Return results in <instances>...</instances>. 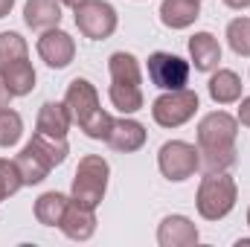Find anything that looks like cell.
<instances>
[{
	"label": "cell",
	"instance_id": "14",
	"mask_svg": "<svg viewBox=\"0 0 250 247\" xmlns=\"http://www.w3.org/2000/svg\"><path fill=\"white\" fill-rule=\"evenodd\" d=\"M189 59L198 73H212L221 62V44L212 32H195L189 38Z\"/></svg>",
	"mask_w": 250,
	"mask_h": 247
},
{
	"label": "cell",
	"instance_id": "16",
	"mask_svg": "<svg viewBox=\"0 0 250 247\" xmlns=\"http://www.w3.org/2000/svg\"><path fill=\"white\" fill-rule=\"evenodd\" d=\"M242 87H245L242 84V76L236 70H227V67H218L209 76V84H207L209 99L215 105H233V102H239L242 99Z\"/></svg>",
	"mask_w": 250,
	"mask_h": 247
},
{
	"label": "cell",
	"instance_id": "7",
	"mask_svg": "<svg viewBox=\"0 0 250 247\" xmlns=\"http://www.w3.org/2000/svg\"><path fill=\"white\" fill-rule=\"evenodd\" d=\"M146 70H148V82L160 90H181L189 84V62L175 53H163V50L151 53Z\"/></svg>",
	"mask_w": 250,
	"mask_h": 247
},
{
	"label": "cell",
	"instance_id": "26",
	"mask_svg": "<svg viewBox=\"0 0 250 247\" xmlns=\"http://www.w3.org/2000/svg\"><path fill=\"white\" fill-rule=\"evenodd\" d=\"M23 137V120L18 111L12 108H3L0 111V148H12L18 145Z\"/></svg>",
	"mask_w": 250,
	"mask_h": 247
},
{
	"label": "cell",
	"instance_id": "33",
	"mask_svg": "<svg viewBox=\"0 0 250 247\" xmlns=\"http://www.w3.org/2000/svg\"><path fill=\"white\" fill-rule=\"evenodd\" d=\"M248 227H250V209H248Z\"/></svg>",
	"mask_w": 250,
	"mask_h": 247
},
{
	"label": "cell",
	"instance_id": "15",
	"mask_svg": "<svg viewBox=\"0 0 250 247\" xmlns=\"http://www.w3.org/2000/svg\"><path fill=\"white\" fill-rule=\"evenodd\" d=\"M23 23L35 32L56 29L62 23V3L59 0H26L23 3Z\"/></svg>",
	"mask_w": 250,
	"mask_h": 247
},
{
	"label": "cell",
	"instance_id": "2",
	"mask_svg": "<svg viewBox=\"0 0 250 247\" xmlns=\"http://www.w3.org/2000/svg\"><path fill=\"white\" fill-rule=\"evenodd\" d=\"M236 201H239V186L227 172L204 175V181L198 186V195H195V206H198V215L204 221L227 218L233 212Z\"/></svg>",
	"mask_w": 250,
	"mask_h": 247
},
{
	"label": "cell",
	"instance_id": "6",
	"mask_svg": "<svg viewBox=\"0 0 250 247\" xmlns=\"http://www.w3.org/2000/svg\"><path fill=\"white\" fill-rule=\"evenodd\" d=\"M76 12V26L84 38L90 41H105L117 32V23H120V15L117 9L108 3V0H84Z\"/></svg>",
	"mask_w": 250,
	"mask_h": 247
},
{
	"label": "cell",
	"instance_id": "10",
	"mask_svg": "<svg viewBox=\"0 0 250 247\" xmlns=\"http://www.w3.org/2000/svg\"><path fill=\"white\" fill-rule=\"evenodd\" d=\"M59 230L70 242H87V239H93V233H96V209L70 198Z\"/></svg>",
	"mask_w": 250,
	"mask_h": 247
},
{
	"label": "cell",
	"instance_id": "24",
	"mask_svg": "<svg viewBox=\"0 0 250 247\" xmlns=\"http://www.w3.org/2000/svg\"><path fill=\"white\" fill-rule=\"evenodd\" d=\"M29 59V44L21 32H0V70L9 64Z\"/></svg>",
	"mask_w": 250,
	"mask_h": 247
},
{
	"label": "cell",
	"instance_id": "13",
	"mask_svg": "<svg viewBox=\"0 0 250 247\" xmlns=\"http://www.w3.org/2000/svg\"><path fill=\"white\" fill-rule=\"evenodd\" d=\"M15 166H18V175H21L23 186H38L41 181H47V175L56 169V166L47 160V154H44L32 140L21 148V154L15 157Z\"/></svg>",
	"mask_w": 250,
	"mask_h": 247
},
{
	"label": "cell",
	"instance_id": "22",
	"mask_svg": "<svg viewBox=\"0 0 250 247\" xmlns=\"http://www.w3.org/2000/svg\"><path fill=\"white\" fill-rule=\"evenodd\" d=\"M239 160V148H198V172H230Z\"/></svg>",
	"mask_w": 250,
	"mask_h": 247
},
{
	"label": "cell",
	"instance_id": "30",
	"mask_svg": "<svg viewBox=\"0 0 250 247\" xmlns=\"http://www.w3.org/2000/svg\"><path fill=\"white\" fill-rule=\"evenodd\" d=\"M224 6H230V9H236V12H242V9H250V0H224Z\"/></svg>",
	"mask_w": 250,
	"mask_h": 247
},
{
	"label": "cell",
	"instance_id": "27",
	"mask_svg": "<svg viewBox=\"0 0 250 247\" xmlns=\"http://www.w3.org/2000/svg\"><path fill=\"white\" fill-rule=\"evenodd\" d=\"M23 186L21 181V175H18V166H15V160H6V157H0V201H6V198H12L18 189Z\"/></svg>",
	"mask_w": 250,
	"mask_h": 247
},
{
	"label": "cell",
	"instance_id": "8",
	"mask_svg": "<svg viewBox=\"0 0 250 247\" xmlns=\"http://www.w3.org/2000/svg\"><path fill=\"white\" fill-rule=\"evenodd\" d=\"M239 120L227 111H209L198 123V148H236Z\"/></svg>",
	"mask_w": 250,
	"mask_h": 247
},
{
	"label": "cell",
	"instance_id": "20",
	"mask_svg": "<svg viewBox=\"0 0 250 247\" xmlns=\"http://www.w3.org/2000/svg\"><path fill=\"white\" fill-rule=\"evenodd\" d=\"M108 73H111V84H134V87H143V70L137 56L131 53H114L108 59Z\"/></svg>",
	"mask_w": 250,
	"mask_h": 247
},
{
	"label": "cell",
	"instance_id": "4",
	"mask_svg": "<svg viewBox=\"0 0 250 247\" xmlns=\"http://www.w3.org/2000/svg\"><path fill=\"white\" fill-rule=\"evenodd\" d=\"M201 108V99L195 90L181 87V90H163L151 102V117L160 128H181L187 125Z\"/></svg>",
	"mask_w": 250,
	"mask_h": 247
},
{
	"label": "cell",
	"instance_id": "3",
	"mask_svg": "<svg viewBox=\"0 0 250 247\" xmlns=\"http://www.w3.org/2000/svg\"><path fill=\"white\" fill-rule=\"evenodd\" d=\"M108 178H111V166L102 154H84L76 166L73 186H70V198L84 204V206H99L105 192H108Z\"/></svg>",
	"mask_w": 250,
	"mask_h": 247
},
{
	"label": "cell",
	"instance_id": "9",
	"mask_svg": "<svg viewBox=\"0 0 250 247\" xmlns=\"http://www.w3.org/2000/svg\"><path fill=\"white\" fill-rule=\"evenodd\" d=\"M38 56H41V62L47 64V67L64 70V67H70L73 59H76V41H73L70 32H64L59 26L56 29H47L38 38Z\"/></svg>",
	"mask_w": 250,
	"mask_h": 247
},
{
	"label": "cell",
	"instance_id": "19",
	"mask_svg": "<svg viewBox=\"0 0 250 247\" xmlns=\"http://www.w3.org/2000/svg\"><path fill=\"white\" fill-rule=\"evenodd\" d=\"M0 76H3L6 87L12 90V96H29L35 90V67L29 59H21V62L3 67Z\"/></svg>",
	"mask_w": 250,
	"mask_h": 247
},
{
	"label": "cell",
	"instance_id": "28",
	"mask_svg": "<svg viewBox=\"0 0 250 247\" xmlns=\"http://www.w3.org/2000/svg\"><path fill=\"white\" fill-rule=\"evenodd\" d=\"M236 120H239V125L250 128V96H242V99H239V114H236Z\"/></svg>",
	"mask_w": 250,
	"mask_h": 247
},
{
	"label": "cell",
	"instance_id": "31",
	"mask_svg": "<svg viewBox=\"0 0 250 247\" xmlns=\"http://www.w3.org/2000/svg\"><path fill=\"white\" fill-rule=\"evenodd\" d=\"M15 9V0H0V18H6Z\"/></svg>",
	"mask_w": 250,
	"mask_h": 247
},
{
	"label": "cell",
	"instance_id": "32",
	"mask_svg": "<svg viewBox=\"0 0 250 247\" xmlns=\"http://www.w3.org/2000/svg\"><path fill=\"white\" fill-rule=\"evenodd\" d=\"M59 3H62V6H70V9H79L84 0H59Z\"/></svg>",
	"mask_w": 250,
	"mask_h": 247
},
{
	"label": "cell",
	"instance_id": "21",
	"mask_svg": "<svg viewBox=\"0 0 250 247\" xmlns=\"http://www.w3.org/2000/svg\"><path fill=\"white\" fill-rule=\"evenodd\" d=\"M70 198L62 195V192H44L38 201H35V218L38 224L44 227H59L64 218V209H67Z\"/></svg>",
	"mask_w": 250,
	"mask_h": 247
},
{
	"label": "cell",
	"instance_id": "23",
	"mask_svg": "<svg viewBox=\"0 0 250 247\" xmlns=\"http://www.w3.org/2000/svg\"><path fill=\"white\" fill-rule=\"evenodd\" d=\"M108 99H111V105H114L120 114H125V117L137 114V111L146 105L143 87H134V84H111V87H108Z\"/></svg>",
	"mask_w": 250,
	"mask_h": 247
},
{
	"label": "cell",
	"instance_id": "17",
	"mask_svg": "<svg viewBox=\"0 0 250 247\" xmlns=\"http://www.w3.org/2000/svg\"><path fill=\"white\" fill-rule=\"evenodd\" d=\"M201 18V0H163L160 23L166 29H189Z\"/></svg>",
	"mask_w": 250,
	"mask_h": 247
},
{
	"label": "cell",
	"instance_id": "1",
	"mask_svg": "<svg viewBox=\"0 0 250 247\" xmlns=\"http://www.w3.org/2000/svg\"><path fill=\"white\" fill-rule=\"evenodd\" d=\"M64 105H67V114L73 125H79L84 131V137L90 140H105L114 117L108 111H102V102H99V90L90 79L84 76H76L70 84H67V93H64Z\"/></svg>",
	"mask_w": 250,
	"mask_h": 247
},
{
	"label": "cell",
	"instance_id": "11",
	"mask_svg": "<svg viewBox=\"0 0 250 247\" xmlns=\"http://www.w3.org/2000/svg\"><path fill=\"white\" fill-rule=\"evenodd\" d=\"M201 233L195 221L187 215H166L157 227V245L160 247H192L198 245Z\"/></svg>",
	"mask_w": 250,
	"mask_h": 247
},
{
	"label": "cell",
	"instance_id": "29",
	"mask_svg": "<svg viewBox=\"0 0 250 247\" xmlns=\"http://www.w3.org/2000/svg\"><path fill=\"white\" fill-rule=\"evenodd\" d=\"M15 96H12V90L6 87V82H3V76H0V111L3 108H9V102H12Z\"/></svg>",
	"mask_w": 250,
	"mask_h": 247
},
{
	"label": "cell",
	"instance_id": "5",
	"mask_svg": "<svg viewBox=\"0 0 250 247\" xmlns=\"http://www.w3.org/2000/svg\"><path fill=\"white\" fill-rule=\"evenodd\" d=\"M157 169L166 181L184 184L198 172V145L187 140H169L157 151Z\"/></svg>",
	"mask_w": 250,
	"mask_h": 247
},
{
	"label": "cell",
	"instance_id": "25",
	"mask_svg": "<svg viewBox=\"0 0 250 247\" xmlns=\"http://www.w3.org/2000/svg\"><path fill=\"white\" fill-rule=\"evenodd\" d=\"M227 44L236 56L250 59V18H233L227 23Z\"/></svg>",
	"mask_w": 250,
	"mask_h": 247
},
{
	"label": "cell",
	"instance_id": "18",
	"mask_svg": "<svg viewBox=\"0 0 250 247\" xmlns=\"http://www.w3.org/2000/svg\"><path fill=\"white\" fill-rule=\"evenodd\" d=\"M70 125H73V120H70V114H67V105H64V102H44V105H41V111H38V125H35V131L67 140Z\"/></svg>",
	"mask_w": 250,
	"mask_h": 247
},
{
	"label": "cell",
	"instance_id": "12",
	"mask_svg": "<svg viewBox=\"0 0 250 247\" xmlns=\"http://www.w3.org/2000/svg\"><path fill=\"white\" fill-rule=\"evenodd\" d=\"M148 140V131L146 125L131 120V117H123V120H114L105 143L114 148V151H123V154H131V151H140Z\"/></svg>",
	"mask_w": 250,
	"mask_h": 247
}]
</instances>
